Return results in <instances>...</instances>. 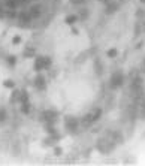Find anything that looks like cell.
<instances>
[{
  "mask_svg": "<svg viewBox=\"0 0 145 166\" xmlns=\"http://www.w3.org/2000/svg\"><path fill=\"white\" fill-rule=\"evenodd\" d=\"M2 84H3V87H5V88H11V90H14V88H15V85H17V84H15V81H14V79H11V78L3 79V82H2Z\"/></svg>",
  "mask_w": 145,
  "mask_h": 166,
  "instance_id": "21",
  "label": "cell"
},
{
  "mask_svg": "<svg viewBox=\"0 0 145 166\" xmlns=\"http://www.w3.org/2000/svg\"><path fill=\"white\" fill-rule=\"evenodd\" d=\"M85 2H87V0H71V3H72V5H76V6H78V5H84Z\"/></svg>",
  "mask_w": 145,
  "mask_h": 166,
  "instance_id": "30",
  "label": "cell"
},
{
  "mask_svg": "<svg viewBox=\"0 0 145 166\" xmlns=\"http://www.w3.org/2000/svg\"><path fill=\"white\" fill-rule=\"evenodd\" d=\"M18 26L19 27H24V29H27V27H30L32 26V21H35V19L32 18V15H30V12L27 11V9H22V11H19L18 12Z\"/></svg>",
  "mask_w": 145,
  "mask_h": 166,
  "instance_id": "6",
  "label": "cell"
},
{
  "mask_svg": "<svg viewBox=\"0 0 145 166\" xmlns=\"http://www.w3.org/2000/svg\"><path fill=\"white\" fill-rule=\"evenodd\" d=\"M94 71H96V75L103 74V64H102L100 58H96V60H94Z\"/></svg>",
  "mask_w": 145,
  "mask_h": 166,
  "instance_id": "19",
  "label": "cell"
},
{
  "mask_svg": "<svg viewBox=\"0 0 145 166\" xmlns=\"http://www.w3.org/2000/svg\"><path fill=\"white\" fill-rule=\"evenodd\" d=\"M33 85H35V88L37 92H45L47 90V79L40 72H37L36 76L33 78Z\"/></svg>",
  "mask_w": 145,
  "mask_h": 166,
  "instance_id": "8",
  "label": "cell"
},
{
  "mask_svg": "<svg viewBox=\"0 0 145 166\" xmlns=\"http://www.w3.org/2000/svg\"><path fill=\"white\" fill-rule=\"evenodd\" d=\"M29 12H30V15H32V18L33 19H39L42 18V15H43V5L42 3H32L30 6H29V9H27Z\"/></svg>",
  "mask_w": 145,
  "mask_h": 166,
  "instance_id": "7",
  "label": "cell"
},
{
  "mask_svg": "<svg viewBox=\"0 0 145 166\" xmlns=\"http://www.w3.org/2000/svg\"><path fill=\"white\" fill-rule=\"evenodd\" d=\"M21 112H22L24 115H29V114L32 112V105H30V102L21 103Z\"/></svg>",
  "mask_w": 145,
  "mask_h": 166,
  "instance_id": "22",
  "label": "cell"
},
{
  "mask_svg": "<svg viewBox=\"0 0 145 166\" xmlns=\"http://www.w3.org/2000/svg\"><path fill=\"white\" fill-rule=\"evenodd\" d=\"M53 64V60L50 55H36L35 57V63H33V71L35 72H42V71H47L50 69Z\"/></svg>",
  "mask_w": 145,
  "mask_h": 166,
  "instance_id": "2",
  "label": "cell"
},
{
  "mask_svg": "<svg viewBox=\"0 0 145 166\" xmlns=\"http://www.w3.org/2000/svg\"><path fill=\"white\" fill-rule=\"evenodd\" d=\"M26 102H29V93L27 90H21V102L19 103H26Z\"/></svg>",
  "mask_w": 145,
  "mask_h": 166,
  "instance_id": "26",
  "label": "cell"
},
{
  "mask_svg": "<svg viewBox=\"0 0 145 166\" xmlns=\"http://www.w3.org/2000/svg\"><path fill=\"white\" fill-rule=\"evenodd\" d=\"M21 40H22L21 36H14V37H12V43H14V45H19V43H21Z\"/></svg>",
  "mask_w": 145,
  "mask_h": 166,
  "instance_id": "28",
  "label": "cell"
},
{
  "mask_svg": "<svg viewBox=\"0 0 145 166\" xmlns=\"http://www.w3.org/2000/svg\"><path fill=\"white\" fill-rule=\"evenodd\" d=\"M8 121V111L5 108H0V124H5Z\"/></svg>",
  "mask_w": 145,
  "mask_h": 166,
  "instance_id": "23",
  "label": "cell"
},
{
  "mask_svg": "<svg viewBox=\"0 0 145 166\" xmlns=\"http://www.w3.org/2000/svg\"><path fill=\"white\" fill-rule=\"evenodd\" d=\"M79 123H81L79 118H76L75 115H66V117H64V121H63L64 129L67 130V132H71V133H75V132L78 130Z\"/></svg>",
  "mask_w": 145,
  "mask_h": 166,
  "instance_id": "5",
  "label": "cell"
},
{
  "mask_svg": "<svg viewBox=\"0 0 145 166\" xmlns=\"http://www.w3.org/2000/svg\"><path fill=\"white\" fill-rule=\"evenodd\" d=\"M90 112H91V115H93V118H94V121H99L100 117H102V114H103V109L97 106V108H93Z\"/></svg>",
  "mask_w": 145,
  "mask_h": 166,
  "instance_id": "17",
  "label": "cell"
},
{
  "mask_svg": "<svg viewBox=\"0 0 145 166\" xmlns=\"http://www.w3.org/2000/svg\"><path fill=\"white\" fill-rule=\"evenodd\" d=\"M58 112L54 109H42L39 114H37V120L40 121V123H54L55 124V121L58 120Z\"/></svg>",
  "mask_w": 145,
  "mask_h": 166,
  "instance_id": "3",
  "label": "cell"
},
{
  "mask_svg": "<svg viewBox=\"0 0 145 166\" xmlns=\"http://www.w3.org/2000/svg\"><path fill=\"white\" fill-rule=\"evenodd\" d=\"M142 71L145 72V60H144V63H142Z\"/></svg>",
  "mask_w": 145,
  "mask_h": 166,
  "instance_id": "33",
  "label": "cell"
},
{
  "mask_svg": "<svg viewBox=\"0 0 145 166\" xmlns=\"http://www.w3.org/2000/svg\"><path fill=\"white\" fill-rule=\"evenodd\" d=\"M88 9H81L79 12H78V17H79V19H85V18H88Z\"/></svg>",
  "mask_w": 145,
  "mask_h": 166,
  "instance_id": "25",
  "label": "cell"
},
{
  "mask_svg": "<svg viewBox=\"0 0 145 166\" xmlns=\"http://www.w3.org/2000/svg\"><path fill=\"white\" fill-rule=\"evenodd\" d=\"M142 117L145 118V102H144V105H142Z\"/></svg>",
  "mask_w": 145,
  "mask_h": 166,
  "instance_id": "32",
  "label": "cell"
},
{
  "mask_svg": "<svg viewBox=\"0 0 145 166\" xmlns=\"http://www.w3.org/2000/svg\"><path fill=\"white\" fill-rule=\"evenodd\" d=\"M99 2H100V3H103V5L106 6V5H108V3H111L112 0H99Z\"/></svg>",
  "mask_w": 145,
  "mask_h": 166,
  "instance_id": "31",
  "label": "cell"
},
{
  "mask_svg": "<svg viewBox=\"0 0 145 166\" xmlns=\"http://www.w3.org/2000/svg\"><path fill=\"white\" fill-rule=\"evenodd\" d=\"M115 147H117V144H115L111 138H108L106 135L102 136V138H99L97 142H96V148H97V151L102 153V154H109L111 151H114V148Z\"/></svg>",
  "mask_w": 145,
  "mask_h": 166,
  "instance_id": "1",
  "label": "cell"
},
{
  "mask_svg": "<svg viewBox=\"0 0 145 166\" xmlns=\"http://www.w3.org/2000/svg\"><path fill=\"white\" fill-rule=\"evenodd\" d=\"M106 136L111 138V139H112L117 145H118V144H121V142H124V136H123L118 130H109L108 133H106Z\"/></svg>",
  "mask_w": 145,
  "mask_h": 166,
  "instance_id": "9",
  "label": "cell"
},
{
  "mask_svg": "<svg viewBox=\"0 0 145 166\" xmlns=\"http://www.w3.org/2000/svg\"><path fill=\"white\" fill-rule=\"evenodd\" d=\"M93 53H94V50H93V48L88 50V51H84L82 54H79L78 57H76V63H82V61H84V58H88Z\"/></svg>",
  "mask_w": 145,
  "mask_h": 166,
  "instance_id": "18",
  "label": "cell"
},
{
  "mask_svg": "<svg viewBox=\"0 0 145 166\" xmlns=\"http://www.w3.org/2000/svg\"><path fill=\"white\" fill-rule=\"evenodd\" d=\"M22 55H24L26 58H35V57H36V50H35V48H32V47H29V48H26V50H24Z\"/></svg>",
  "mask_w": 145,
  "mask_h": 166,
  "instance_id": "20",
  "label": "cell"
},
{
  "mask_svg": "<svg viewBox=\"0 0 145 166\" xmlns=\"http://www.w3.org/2000/svg\"><path fill=\"white\" fill-rule=\"evenodd\" d=\"M141 2H142V3H145V0H141Z\"/></svg>",
  "mask_w": 145,
  "mask_h": 166,
  "instance_id": "34",
  "label": "cell"
},
{
  "mask_svg": "<svg viewBox=\"0 0 145 166\" xmlns=\"http://www.w3.org/2000/svg\"><path fill=\"white\" fill-rule=\"evenodd\" d=\"M54 154H55V156H61V154H63V148H61V147H55L54 148Z\"/></svg>",
  "mask_w": 145,
  "mask_h": 166,
  "instance_id": "29",
  "label": "cell"
},
{
  "mask_svg": "<svg viewBox=\"0 0 145 166\" xmlns=\"http://www.w3.org/2000/svg\"><path fill=\"white\" fill-rule=\"evenodd\" d=\"M21 102V90H18L17 87L11 92V97H9V103L11 105H15V103H19Z\"/></svg>",
  "mask_w": 145,
  "mask_h": 166,
  "instance_id": "11",
  "label": "cell"
},
{
  "mask_svg": "<svg viewBox=\"0 0 145 166\" xmlns=\"http://www.w3.org/2000/svg\"><path fill=\"white\" fill-rule=\"evenodd\" d=\"M79 19V17H78V14H69L66 18H64V22L67 24V26H73L76 21Z\"/></svg>",
  "mask_w": 145,
  "mask_h": 166,
  "instance_id": "16",
  "label": "cell"
},
{
  "mask_svg": "<svg viewBox=\"0 0 145 166\" xmlns=\"http://www.w3.org/2000/svg\"><path fill=\"white\" fill-rule=\"evenodd\" d=\"M123 84H124V75L121 71H115L109 76V88L117 90V88L123 87Z\"/></svg>",
  "mask_w": 145,
  "mask_h": 166,
  "instance_id": "4",
  "label": "cell"
},
{
  "mask_svg": "<svg viewBox=\"0 0 145 166\" xmlns=\"http://www.w3.org/2000/svg\"><path fill=\"white\" fill-rule=\"evenodd\" d=\"M18 3L19 8H27V6H30L33 3V0H18Z\"/></svg>",
  "mask_w": 145,
  "mask_h": 166,
  "instance_id": "27",
  "label": "cell"
},
{
  "mask_svg": "<svg viewBox=\"0 0 145 166\" xmlns=\"http://www.w3.org/2000/svg\"><path fill=\"white\" fill-rule=\"evenodd\" d=\"M3 5H5V8H6V9H12V11H17V9L19 8L18 0H5V2H3Z\"/></svg>",
  "mask_w": 145,
  "mask_h": 166,
  "instance_id": "15",
  "label": "cell"
},
{
  "mask_svg": "<svg viewBox=\"0 0 145 166\" xmlns=\"http://www.w3.org/2000/svg\"><path fill=\"white\" fill-rule=\"evenodd\" d=\"M105 8H106V14L111 15V14H114V12H117V11L120 9V2H118V0H112Z\"/></svg>",
  "mask_w": 145,
  "mask_h": 166,
  "instance_id": "12",
  "label": "cell"
},
{
  "mask_svg": "<svg viewBox=\"0 0 145 166\" xmlns=\"http://www.w3.org/2000/svg\"><path fill=\"white\" fill-rule=\"evenodd\" d=\"M79 121H81V124L84 126V127H90L91 124H94L96 121H94V118H93V115H91V112L88 111L87 114H84L81 118H79Z\"/></svg>",
  "mask_w": 145,
  "mask_h": 166,
  "instance_id": "10",
  "label": "cell"
},
{
  "mask_svg": "<svg viewBox=\"0 0 145 166\" xmlns=\"http://www.w3.org/2000/svg\"><path fill=\"white\" fill-rule=\"evenodd\" d=\"M106 55H108L109 58H115V57L118 55V50H117V48H111V50L106 51Z\"/></svg>",
  "mask_w": 145,
  "mask_h": 166,
  "instance_id": "24",
  "label": "cell"
},
{
  "mask_svg": "<svg viewBox=\"0 0 145 166\" xmlns=\"http://www.w3.org/2000/svg\"><path fill=\"white\" fill-rule=\"evenodd\" d=\"M144 32H145V22H144V21H138V22L135 24L133 35H135V36H139V35H142Z\"/></svg>",
  "mask_w": 145,
  "mask_h": 166,
  "instance_id": "13",
  "label": "cell"
},
{
  "mask_svg": "<svg viewBox=\"0 0 145 166\" xmlns=\"http://www.w3.org/2000/svg\"><path fill=\"white\" fill-rule=\"evenodd\" d=\"M5 63L8 64V67L14 69V67L17 66V55H14V54L6 55V58H5Z\"/></svg>",
  "mask_w": 145,
  "mask_h": 166,
  "instance_id": "14",
  "label": "cell"
}]
</instances>
